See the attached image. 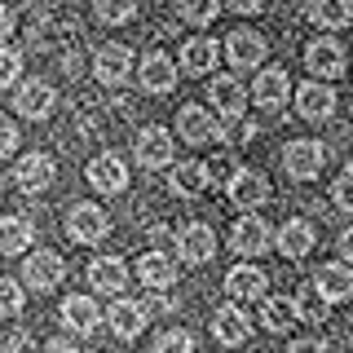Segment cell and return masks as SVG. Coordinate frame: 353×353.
Wrapping results in <instances>:
<instances>
[{"label":"cell","mask_w":353,"mask_h":353,"mask_svg":"<svg viewBox=\"0 0 353 353\" xmlns=\"http://www.w3.org/2000/svg\"><path fill=\"white\" fill-rule=\"evenodd\" d=\"M265 53H270V44H265V36L252 31V27H234L225 36V58H230L234 71H252V66H261Z\"/></svg>","instance_id":"277c9868"},{"label":"cell","mask_w":353,"mask_h":353,"mask_svg":"<svg viewBox=\"0 0 353 353\" xmlns=\"http://www.w3.org/2000/svg\"><path fill=\"white\" fill-rule=\"evenodd\" d=\"M274 243H279V252H283L287 261H305L309 252H314V225L296 216V221H287V225L279 230V239H274Z\"/></svg>","instance_id":"484cf974"},{"label":"cell","mask_w":353,"mask_h":353,"mask_svg":"<svg viewBox=\"0 0 353 353\" xmlns=\"http://www.w3.org/2000/svg\"><path fill=\"white\" fill-rule=\"evenodd\" d=\"M5 36H14V14L0 5V40H5Z\"/></svg>","instance_id":"ee69618b"},{"label":"cell","mask_w":353,"mask_h":353,"mask_svg":"<svg viewBox=\"0 0 353 353\" xmlns=\"http://www.w3.org/2000/svg\"><path fill=\"white\" fill-rule=\"evenodd\" d=\"M314 292L323 296L327 305L349 301V296H353V265H345V261H331V265H323V270L314 274Z\"/></svg>","instance_id":"e0dca14e"},{"label":"cell","mask_w":353,"mask_h":353,"mask_svg":"<svg viewBox=\"0 0 353 353\" xmlns=\"http://www.w3.org/2000/svg\"><path fill=\"white\" fill-rule=\"evenodd\" d=\"M176 14L190 22V27H208L221 14V0H176Z\"/></svg>","instance_id":"d6a6232c"},{"label":"cell","mask_w":353,"mask_h":353,"mask_svg":"<svg viewBox=\"0 0 353 353\" xmlns=\"http://www.w3.org/2000/svg\"><path fill=\"white\" fill-rule=\"evenodd\" d=\"M287 353H327V345H323V340H292Z\"/></svg>","instance_id":"b9f144b4"},{"label":"cell","mask_w":353,"mask_h":353,"mask_svg":"<svg viewBox=\"0 0 353 353\" xmlns=\"http://www.w3.org/2000/svg\"><path fill=\"white\" fill-rule=\"evenodd\" d=\"M252 97H256V106H265V110L287 106V97H292V80H287L283 66H270V71H261L256 84H252Z\"/></svg>","instance_id":"d6986e66"},{"label":"cell","mask_w":353,"mask_h":353,"mask_svg":"<svg viewBox=\"0 0 353 353\" xmlns=\"http://www.w3.org/2000/svg\"><path fill=\"white\" fill-rule=\"evenodd\" d=\"M44 353H80L71 345V340H49V345H44Z\"/></svg>","instance_id":"f6af8a7d"},{"label":"cell","mask_w":353,"mask_h":353,"mask_svg":"<svg viewBox=\"0 0 353 353\" xmlns=\"http://www.w3.org/2000/svg\"><path fill=\"white\" fill-rule=\"evenodd\" d=\"M106 323H110V331H115L119 340H137L141 327H146V305H137V301H115V305L106 309Z\"/></svg>","instance_id":"603a6c76"},{"label":"cell","mask_w":353,"mask_h":353,"mask_svg":"<svg viewBox=\"0 0 353 353\" xmlns=\"http://www.w3.org/2000/svg\"><path fill=\"white\" fill-rule=\"evenodd\" d=\"M230 248H234L239 256H265V252H270V225H265L256 212L239 216L234 230H230Z\"/></svg>","instance_id":"9a60e30c"},{"label":"cell","mask_w":353,"mask_h":353,"mask_svg":"<svg viewBox=\"0 0 353 353\" xmlns=\"http://www.w3.org/2000/svg\"><path fill=\"white\" fill-rule=\"evenodd\" d=\"M137 80H141V88L146 93H172L176 88V62L168 58V53H146L141 58V66H137Z\"/></svg>","instance_id":"ac0fdd59"},{"label":"cell","mask_w":353,"mask_h":353,"mask_svg":"<svg viewBox=\"0 0 353 353\" xmlns=\"http://www.w3.org/2000/svg\"><path fill=\"white\" fill-rule=\"evenodd\" d=\"M0 194H5V172H0Z\"/></svg>","instance_id":"bcb514c9"},{"label":"cell","mask_w":353,"mask_h":353,"mask_svg":"<svg viewBox=\"0 0 353 353\" xmlns=\"http://www.w3.org/2000/svg\"><path fill=\"white\" fill-rule=\"evenodd\" d=\"M31 239H36V225H31L27 216H0V252H5V256L27 252Z\"/></svg>","instance_id":"f546056e"},{"label":"cell","mask_w":353,"mask_h":353,"mask_svg":"<svg viewBox=\"0 0 353 353\" xmlns=\"http://www.w3.org/2000/svg\"><path fill=\"white\" fill-rule=\"evenodd\" d=\"M340 256H345V265H353V225L340 234Z\"/></svg>","instance_id":"7bdbcfd3"},{"label":"cell","mask_w":353,"mask_h":353,"mask_svg":"<svg viewBox=\"0 0 353 353\" xmlns=\"http://www.w3.org/2000/svg\"><path fill=\"white\" fill-rule=\"evenodd\" d=\"M62 279H66V261L58 256V252H49V248L31 252L27 265H22V283H27L31 292H53Z\"/></svg>","instance_id":"8992f818"},{"label":"cell","mask_w":353,"mask_h":353,"mask_svg":"<svg viewBox=\"0 0 353 353\" xmlns=\"http://www.w3.org/2000/svg\"><path fill=\"white\" fill-rule=\"evenodd\" d=\"M93 14L106 27H124V22L137 18V0H93Z\"/></svg>","instance_id":"1f68e13d"},{"label":"cell","mask_w":353,"mask_h":353,"mask_svg":"<svg viewBox=\"0 0 353 353\" xmlns=\"http://www.w3.org/2000/svg\"><path fill=\"white\" fill-rule=\"evenodd\" d=\"M53 176H58V163H53V154H44V150H31V154H22V159L14 163V181H18L22 194L49 190Z\"/></svg>","instance_id":"5b68a950"},{"label":"cell","mask_w":353,"mask_h":353,"mask_svg":"<svg viewBox=\"0 0 353 353\" xmlns=\"http://www.w3.org/2000/svg\"><path fill=\"white\" fill-rule=\"evenodd\" d=\"M309 22L323 31H340L353 22V0H314L309 5Z\"/></svg>","instance_id":"f1b7e54d"},{"label":"cell","mask_w":353,"mask_h":353,"mask_svg":"<svg viewBox=\"0 0 353 353\" xmlns=\"http://www.w3.org/2000/svg\"><path fill=\"white\" fill-rule=\"evenodd\" d=\"M208 181H212V172H208V163L199 159H185V163H172V190L181 199H194L208 190Z\"/></svg>","instance_id":"4316f807"},{"label":"cell","mask_w":353,"mask_h":353,"mask_svg":"<svg viewBox=\"0 0 353 353\" xmlns=\"http://www.w3.org/2000/svg\"><path fill=\"white\" fill-rule=\"evenodd\" d=\"M323 163H327L323 141H287V150H283V168H287V176H296V181H309V176L323 172Z\"/></svg>","instance_id":"4fadbf2b"},{"label":"cell","mask_w":353,"mask_h":353,"mask_svg":"<svg viewBox=\"0 0 353 353\" xmlns=\"http://www.w3.org/2000/svg\"><path fill=\"white\" fill-rule=\"evenodd\" d=\"M331 199H336L340 212H353V168H345L336 176V185H331Z\"/></svg>","instance_id":"74e56055"},{"label":"cell","mask_w":353,"mask_h":353,"mask_svg":"<svg viewBox=\"0 0 353 353\" xmlns=\"http://www.w3.org/2000/svg\"><path fill=\"white\" fill-rule=\"evenodd\" d=\"M137 163L141 168H150V172H159V168H172V132L163 128V124H150V128H141L137 132Z\"/></svg>","instance_id":"9c48e42d"},{"label":"cell","mask_w":353,"mask_h":353,"mask_svg":"<svg viewBox=\"0 0 353 353\" xmlns=\"http://www.w3.org/2000/svg\"><path fill=\"white\" fill-rule=\"evenodd\" d=\"M176 132H181L190 146H216V141H225V124L212 115L208 106H181V115H176Z\"/></svg>","instance_id":"6da1fadb"},{"label":"cell","mask_w":353,"mask_h":353,"mask_svg":"<svg viewBox=\"0 0 353 353\" xmlns=\"http://www.w3.org/2000/svg\"><path fill=\"white\" fill-rule=\"evenodd\" d=\"M128 71H132V49H128V44H102V49L93 53V75H97V84L119 88V84L128 80Z\"/></svg>","instance_id":"30bf717a"},{"label":"cell","mask_w":353,"mask_h":353,"mask_svg":"<svg viewBox=\"0 0 353 353\" xmlns=\"http://www.w3.org/2000/svg\"><path fill=\"white\" fill-rule=\"evenodd\" d=\"M137 279L146 287H154V292H168L176 283V265L163 256V252H146V256L137 261Z\"/></svg>","instance_id":"83f0119b"},{"label":"cell","mask_w":353,"mask_h":353,"mask_svg":"<svg viewBox=\"0 0 353 353\" xmlns=\"http://www.w3.org/2000/svg\"><path fill=\"white\" fill-rule=\"evenodd\" d=\"M221 5H225V9H234V14H261V9H265V0H221Z\"/></svg>","instance_id":"60d3db41"},{"label":"cell","mask_w":353,"mask_h":353,"mask_svg":"<svg viewBox=\"0 0 353 353\" xmlns=\"http://www.w3.org/2000/svg\"><path fill=\"white\" fill-rule=\"evenodd\" d=\"M305 66L318 75V80H340L345 75V44H340L336 36H318L314 44L305 49Z\"/></svg>","instance_id":"52a82bcc"},{"label":"cell","mask_w":353,"mask_h":353,"mask_svg":"<svg viewBox=\"0 0 353 353\" xmlns=\"http://www.w3.org/2000/svg\"><path fill=\"white\" fill-rule=\"evenodd\" d=\"M208 106H212V115L221 124L234 128L239 119L248 115V93H243V84L234 75H221V80H212V88H208Z\"/></svg>","instance_id":"3957f363"},{"label":"cell","mask_w":353,"mask_h":353,"mask_svg":"<svg viewBox=\"0 0 353 353\" xmlns=\"http://www.w3.org/2000/svg\"><path fill=\"white\" fill-rule=\"evenodd\" d=\"M176 256L185 265H208L216 256V234L203 225V221H190V225L176 234Z\"/></svg>","instance_id":"2e32d148"},{"label":"cell","mask_w":353,"mask_h":353,"mask_svg":"<svg viewBox=\"0 0 353 353\" xmlns=\"http://www.w3.org/2000/svg\"><path fill=\"white\" fill-rule=\"evenodd\" d=\"M88 283H93V292H124L128 287V265L119 256H97L93 265H88Z\"/></svg>","instance_id":"d4e9b609"},{"label":"cell","mask_w":353,"mask_h":353,"mask_svg":"<svg viewBox=\"0 0 353 353\" xmlns=\"http://www.w3.org/2000/svg\"><path fill=\"white\" fill-rule=\"evenodd\" d=\"M0 353H36V345H31V336H27V331H14V336H5Z\"/></svg>","instance_id":"ab89813d"},{"label":"cell","mask_w":353,"mask_h":353,"mask_svg":"<svg viewBox=\"0 0 353 353\" xmlns=\"http://www.w3.org/2000/svg\"><path fill=\"white\" fill-rule=\"evenodd\" d=\"M22 305H27V292L14 279H0V318H18Z\"/></svg>","instance_id":"836d02e7"},{"label":"cell","mask_w":353,"mask_h":353,"mask_svg":"<svg viewBox=\"0 0 353 353\" xmlns=\"http://www.w3.org/2000/svg\"><path fill=\"white\" fill-rule=\"evenodd\" d=\"M296 115L309 119V124H327V119L336 115V93H331V84L305 80L296 88Z\"/></svg>","instance_id":"ba28073f"},{"label":"cell","mask_w":353,"mask_h":353,"mask_svg":"<svg viewBox=\"0 0 353 353\" xmlns=\"http://www.w3.org/2000/svg\"><path fill=\"white\" fill-rule=\"evenodd\" d=\"M53 106H58V88H53L49 80H27L14 93V110L22 119H49Z\"/></svg>","instance_id":"8fae6325"},{"label":"cell","mask_w":353,"mask_h":353,"mask_svg":"<svg viewBox=\"0 0 353 353\" xmlns=\"http://www.w3.org/2000/svg\"><path fill=\"white\" fill-rule=\"evenodd\" d=\"M62 323L71 331H80V336H93L97 323H102V309H97L93 296H66L62 301Z\"/></svg>","instance_id":"7402d4cb"},{"label":"cell","mask_w":353,"mask_h":353,"mask_svg":"<svg viewBox=\"0 0 353 353\" xmlns=\"http://www.w3.org/2000/svg\"><path fill=\"white\" fill-rule=\"evenodd\" d=\"M154 353H194V340H190V331H181V327L163 331V336L154 340Z\"/></svg>","instance_id":"e575fe53"},{"label":"cell","mask_w":353,"mask_h":353,"mask_svg":"<svg viewBox=\"0 0 353 353\" xmlns=\"http://www.w3.org/2000/svg\"><path fill=\"white\" fill-rule=\"evenodd\" d=\"M18 75H22V53L18 49H0V88L18 84Z\"/></svg>","instance_id":"8d00e7d4"},{"label":"cell","mask_w":353,"mask_h":353,"mask_svg":"<svg viewBox=\"0 0 353 353\" xmlns=\"http://www.w3.org/2000/svg\"><path fill=\"white\" fill-rule=\"evenodd\" d=\"M66 234L75 243H102L110 234V216L97 203H75L71 216H66Z\"/></svg>","instance_id":"7c38bea8"},{"label":"cell","mask_w":353,"mask_h":353,"mask_svg":"<svg viewBox=\"0 0 353 353\" xmlns=\"http://www.w3.org/2000/svg\"><path fill=\"white\" fill-rule=\"evenodd\" d=\"M212 331H216L221 345H243V340L252 336V318L243 314L239 305H221L212 314Z\"/></svg>","instance_id":"cb8c5ba5"},{"label":"cell","mask_w":353,"mask_h":353,"mask_svg":"<svg viewBox=\"0 0 353 353\" xmlns=\"http://www.w3.org/2000/svg\"><path fill=\"white\" fill-rule=\"evenodd\" d=\"M225 194L243 212H256L261 203H270V176L256 168H234V176H225Z\"/></svg>","instance_id":"7a4b0ae2"},{"label":"cell","mask_w":353,"mask_h":353,"mask_svg":"<svg viewBox=\"0 0 353 353\" xmlns=\"http://www.w3.org/2000/svg\"><path fill=\"white\" fill-rule=\"evenodd\" d=\"M14 150H18V128H14V119L0 115V159H9Z\"/></svg>","instance_id":"f35d334b"},{"label":"cell","mask_w":353,"mask_h":353,"mask_svg":"<svg viewBox=\"0 0 353 353\" xmlns=\"http://www.w3.org/2000/svg\"><path fill=\"white\" fill-rule=\"evenodd\" d=\"M216 58H221V49H216L212 36H190V40L181 44V71H185V75H208V71H216Z\"/></svg>","instance_id":"44dd1931"},{"label":"cell","mask_w":353,"mask_h":353,"mask_svg":"<svg viewBox=\"0 0 353 353\" xmlns=\"http://www.w3.org/2000/svg\"><path fill=\"white\" fill-rule=\"evenodd\" d=\"M296 318H305V323H323V318H327V301L318 292L301 296V301H296Z\"/></svg>","instance_id":"d590c367"},{"label":"cell","mask_w":353,"mask_h":353,"mask_svg":"<svg viewBox=\"0 0 353 353\" xmlns=\"http://www.w3.org/2000/svg\"><path fill=\"white\" fill-rule=\"evenodd\" d=\"M225 292L234 296V301H265L270 279H265V270H256V265H234V270L225 274Z\"/></svg>","instance_id":"ffe728a7"},{"label":"cell","mask_w":353,"mask_h":353,"mask_svg":"<svg viewBox=\"0 0 353 353\" xmlns=\"http://www.w3.org/2000/svg\"><path fill=\"white\" fill-rule=\"evenodd\" d=\"M261 323L265 331H292L301 318H296V301L292 296H265L261 301Z\"/></svg>","instance_id":"4dcf8cb0"},{"label":"cell","mask_w":353,"mask_h":353,"mask_svg":"<svg viewBox=\"0 0 353 353\" xmlns=\"http://www.w3.org/2000/svg\"><path fill=\"white\" fill-rule=\"evenodd\" d=\"M88 185H93L97 194H119L128 190V163L119 159V154H97V159H88Z\"/></svg>","instance_id":"5bb4252c"}]
</instances>
